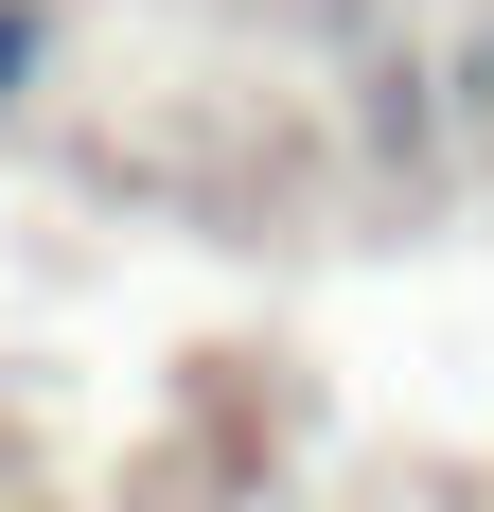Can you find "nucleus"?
Listing matches in <instances>:
<instances>
[{
  "label": "nucleus",
  "mask_w": 494,
  "mask_h": 512,
  "mask_svg": "<svg viewBox=\"0 0 494 512\" xmlns=\"http://www.w3.org/2000/svg\"><path fill=\"white\" fill-rule=\"evenodd\" d=\"M53 89V0H0V124Z\"/></svg>",
  "instance_id": "nucleus-1"
}]
</instances>
